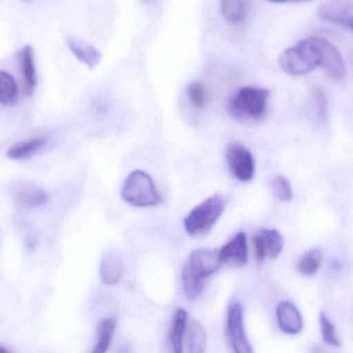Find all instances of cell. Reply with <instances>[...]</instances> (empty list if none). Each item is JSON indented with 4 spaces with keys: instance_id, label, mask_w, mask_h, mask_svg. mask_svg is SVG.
Here are the masks:
<instances>
[{
    "instance_id": "obj_12",
    "label": "cell",
    "mask_w": 353,
    "mask_h": 353,
    "mask_svg": "<svg viewBox=\"0 0 353 353\" xmlns=\"http://www.w3.org/2000/svg\"><path fill=\"white\" fill-rule=\"evenodd\" d=\"M66 45H68L70 51L74 54V57L91 70L101 62V57H103L101 52L97 48L93 47L92 45L86 43L83 39H79V37H68Z\"/></svg>"
},
{
    "instance_id": "obj_9",
    "label": "cell",
    "mask_w": 353,
    "mask_h": 353,
    "mask_svg": "<svg viewBox=\"0 0 353 353\" xmlns=\"http://www.w3.org/2000/svg\"><path fill=\"white\" fill-rule=\"evenodd\" d=\"M255 256L259 263L265 259H275L281 254L284 247L282 234L276 230H261L252 238Z\"/></svg>"
},
{
    "instance_id": "obj_13",
    "label": "cell",
    "mask_w": 353,
    "mask_h": 353,
    "mask_svg": "<svg viewBox=\"0 0 353 353\" xmlns=\"http://www.w3.org/2000/svg\"><path fill=\"white\" fill-rule=\"evenodd\" d=\"M17 205L24 209L43 207L47 205L49 199L43 189L31 184H23L14 191Z\"/></svg>"
},
{
    "instance_id": "obj_21",
    "label": "cell",
    "mask_w": 353,
    "mask_h": 353,
    "mask_svg": "<svg viewBox=\"0 0 353 353\" xmlns=\"http://www.w3.org/2000/svg\"><path fill=\"white\" fill-rule=\"evenodd\" d=\"M221 14L228 22L240 24L246 19V3L244 0H221Z\"/></svg>"
},
{
    "instance_id": "obj_1",
    "label": "cell",
    "mask_w": 353,
    "mask_h": 353,
    "mask_svg": "<svg viewBox=\"0 0 353 353\" xmlns=\"http://www.w3.org/2000/svg\"><path fill=\"white\" fill-rule=\"evenodd\" d=\"M335 46L321 37L302 39L280 56V68L290 76H304L323 68Z\"/></svg>"
},
{
    "instance_id": "obj_2",
    "label": "cell",
    "mask_w": 353,
    "mask_h": 353,
    "mask_svg": "<svg viewBox=\"0 0 353 353\" xmlns=\"http://www.w3.org/2000/svg\"><path fill=\"white\" fill-rule=\"evenodd\" d=\"M221 265L218 251L201 248L191 253L182 269L183 288L189 301L199 298L207 280L220 269Z\"/></svg>"
},
{
    "instance_id": "obj_29",
    "label": "cell",
    "mask_w": 353,
    "mask_h": 353,
    "mask_svg": "<svg viewBox=\"0 0 353 353\" xmlns=\"http://www.w3.org/2000/svg\"><path fill=\"white\" fill-rule=\"evenodd\" d=\"M0 353H10L8 350H6L3 346L0 345Z\"/></svg>"
},
{
    "instance_id": "obj_30",
    "label": "cell",
    "mask_w": 353,
    "mask_h": 353,
    "mask_svg": "<svg viewBox=\"0 0 353 353\" xmlns=\"http://www.w3.org/2000/svg\"><path fill=\"white\" fill-rule=\"evenodd\" d=\"M148 1H150V0H148Z\"/></svg>"
},
{
    "instance_id": "obj_10",
    "label": "cell",
    "mask_w": 353,
    "mask_h": 353,
    "mask_svg": "<svg viewBox=\"0 0 353 353\" xmlns=\"http://www.w3.org/2000/svg\"><path fill=\"white\" fill-rule=\"evenodd\" d=\"M278 327L288 335H298L304 329V319L294 303L284 301L276 308Z\"/></svg>"
},
{
    "instance_id": "obj_26",
    "label": "cell",
    "mask_w": 353,
    "mask_h": 353,
    "mask_svg": "<svg viewBox=\"0 0 353 353\" xmlns=\"http://www.w3.org/2000/svg\"><path fill=\"white\" fill-rule=\"evenodd\" d=\"M313 99H314L315 110H316V115L321 121H327L329 111H327V99L323 91L319 88H314L313 90Z\"/></svg>"
},
{
    "instance_id": "obj_25",
    "label": "cell",
    "mask_w": 353,
    "mask_h": 353,
    "mask_svg": "<svg viewBox=\"0 0 353 353\" xmlns=\"http://www.w3.org/2000/svg\"><path fill=\"white\" fill-rule=\"evenodd\" d=\"M319 323H321V335L325 343L333 347H340L341 343L336 334L335 327L325 312H321L319 315Z\"/></svg>"
},
{
    "instance_id": "obj_5",
    "label": "cell",
    "mask_w": 353,
    "mask_h": 353,
    "mask_svg": "<svg viewBox=\"0 0 353 353\" xmlns=\"http://www.w3.org/2000/svg\"><path fill=\"white\" fill-rule=\"evenodd\" d=\"M269 95L267 89L243 87L230 99L228 109L236 119H261L267 112Z\"/></svg>"
},
{
    "instance_id": "obj_14",
    "label": "cell",
    "mask_w": 353,
    "mask_h": 353,
    "mask_svg": "<svg viewBox=\"0 0 353 353\" xmlns=\"http://www.w3.org/2000/svg\"><path fill=\"white\" fill-rule=\"evenodd\" d=\"M21 72L24 80V90L28 97L32 94L37 86V70L34 64V51L30 46H26L19 53Z\"/></svg>"
},
{
    "instance_id": "obj_4",
    "label": "cell",
    "mask_w": 353,
    "mask_h": 353,
    "mask_svg": "<svg viewBox=\"0 0 353 353\" xmlns=\"http://www.w3.org/2000/svg\"><path fill=\"white\" fill-rule=\"evenodd\" d=\"M225 209V199L222 195L214 194L193 208L184 219V228L191 236L207 234L217 223Z\"/></svg>"
},
{
    "instance_id": "obj_8",
    "label": "cell",
    "mask_w": 353,
    "mask_h": 353,
    "mask_svg": "<svg viewBox=\"0 0 353 353\" xmlns=\"http://www.w3.org/2000/svg\"><path fill=\"white\" fill-rule=\"evenodd\" d=\"M317 17L323 22L346 27L353 32V1L330 0L317 10Z\"/></svg>"
},
{
    "instance_id": "obj_3",
    "label": "cell",
    "mask_w": 353,
    "mask_h": 353,
    "mask_svg": "<svg viewBox=\"0 0 353 353\" xmlns=\"http://www.w3.org/2000/svg\"><path fill=\"white\" fill-rule=\"evenodd\" d=\"M121 197L128 205L136 208L155 207L163 201L153 179L141 170L132 172L126 178Z\"/></svg>"
},
{
    "instance_id": "obj_27",
    "label": "cell",
    "mask_w": 353,
    "mask_h": 353,
    "mask_svg": "<svg viewBox=\"0 0 353 353\" xmlns=\"http://www.w3.org/2000/svg\"><path fill=\"white\" fill-rule=\"evenodd\" d=\"M267 1L274 2V3H284V2H309L312 0H267Z\"/></svg>"
},
{
    "instance_id": "obj_22",
    "label": "cell",
    "mask_w": 353,
    "mask_h": 353,
    "mask_svg": "<svg viewBox=\"0 0 353 353\" xmlns=\"http://www.w3.org/2000/svg\"><path fill=\"white\" fill-rule=\"evenodd\" d=\"M323 254L319 250H310L303 254L296 263V271L303 276L315 275L321 268Z\"/></svg>"
},
{
    "instance_id": "obj_6",
    "label": "cell",
    "mask_w": 353,
    "mask_h": 353,
    "mask_svg": "<svg viewBox=\"0 0 353 353\" xmlns=\"http://www.w3.org/2000/svg\"><path fill=\"white\" fill-rule=\"evenodd\" d=\"M226 336L234 353H254L245 333L244 310L238 302L228 306L226 315Z\"/></svg>"
},
{
    "instance_id": "obj_7",
    "label": "cell",
    "mask_w": 353,
    "mask_h": 353,
    "mask_svg": "<svg viewBox=\"0 0 353 353\" xmlns=\"http://www.w3.org/2000/svg\"><path fill=\"white\" fill-rule=\"evenodd\" d=\"M226 163L232 175L241 182H248L254 176V159L250 151L243 145L238 143L228 145Z\"/></svg>"
},
{
    "instance_id": "obj_28",
    "label": "cell",
    "mask_w": 353,
    "mask_h": 353,
    "mask_svg": "<svg viewBox=\"0 0 353 353\" xmlns=\"http://www.w3.org/2000/svg\"><path fill=\"white\" fill-rule=\"evenodd\" d=\"M311 353H325L323 352V350H321V348L319 347H314L312 350V352Z\"/></svg>"
},
{
    "instance_id": "obj_20",
    "label": "cell",
    "mask_w": 353,
    "mask_h": 353,
    "mask_svg": "<svg viewBox=\"0 0 353 353\" xmlns=\"http://www.w3.org/2000/svg\"><path fill=\"white\" fill-rule=\"evenodd\" d=\"M18 99V85L14 77L4 70H0V105H14Z\"/></svg>"
},
{
    "instance_id": "obj_15",
    "label": "cell",
    "mask_w": 353,
    "mask_h": 353,
    "mask_svg": "<svg viewBox=\"0 0 353 353\" xmlns=\"http://www.w3.org/2000/svg\"><path fill=\"white\" fill-rule=\"evenodd\" d=\"M188 313L185 309H176L172 321L170 341L172 353H184V338L188 327Z\"/></svg>"
},
{
    "instance_id": "obj_18",
    "label": "cell",
    "mask_w": 353,
    "mask_h": 353,
    "mask_svg": "<svg viewBox=\"0 0 353 353\" xmlns=\"http://www.w3.org/2000/svg\"><path fill=\"white\" fill-rule=\"evenodd\" d=\"M187 353H205L207 331L199 321H189L187 327Z\"/></svg>"
},
{
    "instance_id": "obj_17",
    "label": "cell",
    "mask_w": 353,
    "mask_h": 353,
    "mask_svg": "<svg viewBox=\"0 0 353 353\" xmlns=\"http://www.w3.org/2000/svg\"><path fill=\"white\" fill-rule=\"evenodd\" d=\"M123 274V263L117 255L105 254L101 263V281L105 285H115L121 279Z\"/></svg>"
},
{
    "instance_id": "obj_19",
    "label": "cell",
    "mask_w": 353,
    "mask_h": 353,
    "mask_svg": "<svg viewBox=\"0 0 353 353\" xmlns=\"http://www.w3.org/2000/svg\"><path fill=\"white\" fill-rule=\"evenodd\" d=\"M45 145L46 140L43 138H33L29 139V140L21 141V142L16 143L8 149L6 157L10 159H26L41 151L45 147Z\"/></svg>"
},
{
    "instance_id": "obj_23",
    "label": "cell",
    "mask_w": 353,
    "mask_h": 353,
    "mask_svg": "<svg viewBox=\"0 0 353 353\" xmlns=\"http://www.w3.org/2000/svg\"><path fill=\"white\" fill-rule=\"evenodd\" d=\"M187 95L192 107L197 110L205 109L207 105V91L201 83L193 82L187 87Z\"/></svg>"
},
{
    "instance_id": "obj_24",
    "label": "cell",
    "mask_w": 353,
    "mask_h": 353,
    "mask_svg": "<svg viewBox=\"0 0 353 353\" xmlns=\"http://www.w3.org/2000/svg\"><path fill=\"white\" fill-rule=\"evenodd\" d=\"M272 192L280 201H290L294 197L292 185L290 181L283 176H278L272 182Z\"/></svg>"
},
{
    "instance_id": "obj_11",
    "label": "cell",
    "mask_w": 353,
    "mask_h": 353,
    "mask_svg": "<svg viewBox=\"0 0 353 353\" xmlns=\"http://www.w3.org/2000/svg\"><path fill=\"white\" fill-rule=\"evenodd\" d=\"M219 259L222 265H243L248 261V246L245 232H239L232 240L228 241L219 251Z\"/></svg>"
},
{
    "instance_id": "obj_16",
    "label": "cell",
    "mask_w": 353,
    "mask_h": 353,
    "mask_svg": "<svg viewBox=\"0 0 353 353\" xmlns=\"http://www.w3.org/2000/svg\"><path fill=\"white\" fill-rule=\"evenodd\" d=\"M117 327V321L113 317H108L97 323V343L90 353H107L111 347L114 334Z\"/></svg>"
}]
</instances>
